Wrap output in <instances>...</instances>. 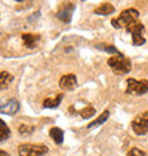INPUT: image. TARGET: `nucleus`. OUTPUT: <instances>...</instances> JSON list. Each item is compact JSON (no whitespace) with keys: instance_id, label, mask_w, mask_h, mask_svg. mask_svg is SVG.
<instances>
[{"instance_id":"1","label":"nucleus","mask_w":148,"mask_h":156,"mask_svg":"<svg viewBox=\"0 0 148 156\" xmlns=\"http://www.w3.org/2000/svg\"><path fill=\"white\" fill-rule=\"evenodd\" d=\"M138 17H140V13L135 9H127L124 12L120 13L118 19H114L111 21V24L114 26L115 29H121V27H125L127 29L128 26L134 24V23H138Z\"/></svg>"},{"instance_id":"2","label":"nucleus","mask_w":148,"mask_h":156,"mask_svg":"<svg viewBox=\"0 0 148 156\" xmlns=\"http://www.w3.org/2000/svg\"><path fill=\"white\" fill-rule=\"evenodd\" d=\"M108 66L114 70V73L123 75V74H128L131 71V61L125 58L123 54H117L114 57L108 58Z\"/></svg>"},{"instance_id":"3","label":"nucleus","mask_w":148,"mask_h":156,"mask_svg":"<svg viewBox=\"0 0 148 156\" xmlns=\"http://www.w3.org/2000/svg\"><path fill=\"white\" fill-rule=\"evenodd\" d=\"M47 152H49V148L46 145L23 144L19 146V155L20 156H43Z\"/></svg>"},{"instance_id":"4","label":"nucleus","mask_w":148,"mask_h":156,"mask_svg":"<svg viewBox=\"0 0 148 156\" xmlns=\"http://www.w3.org/2000/svg\"><path fill=\"white\" fill-rule=\"evenodd\" d=\"M131 128L135 135H138V136L145 135L148 132V111L142 112L140 115H137L135 118L132 119Z\"/></svg>"},{"instance_id":"5","label":"nucleus","mask_w":148,"mask_h":156,"mask_svg":"<svg viewBox=\"0 0 148 156\" xmlns=\"http://www.w3.org/2000/svg\"><path fill=\"white\" fill-rule=\"evenodd\" d=\"M148 91V81L147 80H140L137 81L134 78H128L127 80V88L125 92L127 94H135V95H142Z\"/></svg>"},{"instance_id":"6","label":"nucleus","mask_w":148,"mask_h":156,"mask_svg":"<svg viewBox=\"0 0 148 156\" xmlns=\"http://www.w3.org/2000/svg\"><path fill=\"white\" fill-rule=\"evenodd\" d=\"M127 31L132 34V44L134 45H142L145 43V38L142 37V31H144V26L141 23H134V24L128 26Z\"/></svg>"},{"instance_id":"7","label":"nucleus","mask_w":148,"mask_h":156,"mask_svg":"<svg viewBox=\"0 0 148 156\" xmlns=\"http://www.w3.org/2000/svg\"><path fill=\"white\" fill-rule=\"evenodd\" d=\"M58 85H60V88H61L63 91H71L76 88V85H77V77L74 74H66L63 75L61 78H60V81H58Z\"/></svg>"},{"instance_id":"8","label":"nucleus","mask_w":148,"mask_h":156,"mask_svg":"<svg viewBox=\"0 0 148 156\" xmlns=\"http://www.w3.org/2000/svg\"><path fill=\"white\" fill-rule=\"evenodd\" d=\"M73 10H74V6L71 3H67V4H63L61 10L57 13V17L58 20L64 21V23H70L71 20V14H73Z\"/></svg>"},{"instance_id":"9","label":"nucleus","mask_w":148,"mask_h":156,"mask_svg":"<svg viewBox=\"0 0 148 156\" xmlns=\"http://www.w3.org/2000/svg\"><path fill=\"white\" fill-rule=\"evenodd\" d=\"M19 108H20V104L17 102L16 99H10L7 101L6 104L2 105V114H7V115H14L17 111H19Z\"/></svg>"},{"instance_id":"10","label":"nucleus","mask_w":148,"mask_h":156,"mask_svg":"<svg viewBox=\"0 0 148 156\" xmlns=\"http://www.w3.org/2000/svg\"><path fill=\"white\" fill-rule=\"evenodd\" d=\"M61 99H63V94L56 95L54 98H46L44 101H43V107L44 108H57L58 105H60V102H61Z\"/></svg>"},{"instance_id":"11","label":"nucleus","mask_w":148,"mask_h":156,"mask_svg":"<svg viewBox=\"0 0 148 156\" xmlns=\"http://www.w3.org/2000/svg\"><path fill=\"white\" fill-rule=\"evenodd\" d=\"M114 6L111 3H104L101 4L100 7L94 9V13L95 14H101V16H108V14H111V13H114Z\"/></svg>"},{"instance_id":"12","label":"nucleus","mask_w":148,"mask_h":156,"mask_svg":"<svg viewBox=\"0 0 148 156\" xmlns=\"http://www.w3.org/2000/svg\"><path fill=\"white\" fill-rule=\"evenodd\" d=\"M50 136L57 145H61L63 140H64V132L60 128H51L50 129Z\"/></svg>"},{"instance_id":"13","label":"nucleus","mask_w":148,"mask_h":156,"mask_svg":"<svg viewBox=\"0 0 148 156\" xmlns=\"http://www.w3.org/2000/svg\"><path fill=\"white\" fill-rule=\"evenodd\" d=\"M23 38V43H24L26 47H29V48H33L36 43L40 40V36H34V34H23L21 36Z\"/></svg>"},{"instance_id":"14","label":"nucleus","mask_w":148,"mask_h":156,"mask_svg":"<svg viewBox=\"0 0 148 156\" xmlns=\"http://www.w3.org/2000/svg\"><path fill=\"white\" fill-rule=\"evenodd\" d=\"M108 116H110V112H108V111H104L103 114L98 116V118L95 119V121H93V122L88 123V129H90V128H94V126H98V125H101V123H104L108 119Z\"/></svg>"},{"instance_id":"15","label":"nucleus","mask_w":148,"mask_h":156,"mask_svg":"<svg viewBox=\"0 0 148 156\" xmlns=\"http://www.w3.org/2000/svg\"><path fill=\"white\" fill-rule=\"evenodd\" d=\"M9 136H10V129H9V126L6 125L4 121H0V140L4 142Z\"/></svg>"},{"instance_id":"16","label":"nucleus","mask_w":148,"mask_h":156,"mask_svg":"<svg viewBox=\"0 0 148 156\" xmlns=\"http://www.w3.org/2000/svg\"><path fill=\"white\" fill-rule=\"evenodd\" d=\"M95 114V109L91 105H88V107H86V108H83L81 111H80V115L83 116L84 119H88V118H91V116Z\"/></svg>"},{"instance_id":"17","label":"nucleus","mask_w":148,"mask_h":156,"mask_svg":"<svg viewBox=\"0 0 148 156\" xmlns=\"http://www.w3.org/2000/svg\"><path fill=\"white\" fill-rule=\"evenodd\" d=\"M13 80V77L9 73H6V71H3L2 73V80H0V84H2V90H4V87H7V84Z\"/></svg>"},{"instance_id":"18","label":"nucleus","mask_w":148,"mask_h":156,"mask_svg":"<svg viewBox=\"0 0 148 156\" xmlns=\"http://www.w3.org/2000/svg\"><path fill=\"white\" fill-rule=\"evenodd\" d=\"M34 128L31 125H20L19 126V132H20L21 135H30L31 132H33Z\"/></svg>"},{"instance_id":"19","label":"nucleus","mask_w":148,"mask_h":156,"mask_svg":"<svg viewBox=\"0 0 148 156\" xmlns=\"http://www.w3.org/2000/svg\"><path fill=\"white\" fill-rule=\"evenodd\" d=\"M97 48H101V50H104V51H107V53H113V54H120L118 51H117V48L115 47H113V45H104V44H98L97 45Z\"/></svg>"},{"instance_id":"20","label":"nucleus","mask_w":148,"mask_h":156,"mask_svg":"<svg viewBox=\"0 0 148 156\" xmlns=\"http://www.w3.org/2000/svg\"><path fill=\"white\" fill-rule=\"evenodd\" d=\"M127 156H147V155H145V152H144V151H141V149L132 148L131 151L127 153Z\"/></svg>"},{"instance_id":"21","label":"nucleus","mask_w":148,"mask_h":156,"mask_svg":"<svg viewBox=\"0 0 148 156\" xmlns=\"http://www.w3.org/2000/svg\"><path fill=\"white\" fill-rule=\"evenodd\" d=\"M0 153H2L0 156H9V155H7V152H4V151H0Z\"/></svg>"}]
</instances>
